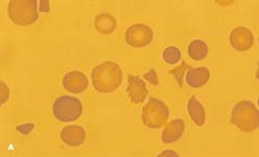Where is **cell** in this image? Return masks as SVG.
<instances>
[{
    "mask_svg": "<svg viewBox=\"0 0 259 157\" xmlns=\"http://www.w3.org/2000/svg\"><path fill=\"white\" fill-rule=\"evenodd\" d=\"M91 77L93 85L97 91L102 93H110L120 85L123 74L117 63L105 62L93 70Z\"/></svg>",
    "mask_w": 259,
    "mask_h": 157,
    "instance_id": "cell-1",
    "label": "cell"
},
{
    "mask_svg": "<svg viewBox=\"0 0 259 157\" xmlns=\"http://www.w3.org/2000/svg\"><path fill=\"white\" fill-rule=\"evenodd\" d=\"M231 121L241 132H254L259 126L258 110L251 101L242 100L233 107Z\"/></svg>",
    "mask_w": 259,
    "mask_h": 157,
    "instance_id": "cell-2",
    "label": "cell"
},
{
    "mask_svg": "<svg viewBox=\"0 0 259 157\" xmlns=\"http://www.w3.org/2000/svg\"><path fill=\"white\" fill-rule=\"evenodd\" d=\"M8 15L19 25L33 24L38 19L36 0H12L8 6Z\"/></svg>",
    "mask_w": 259,
    "mask_h": 157,
    "instance_id": "cell-3",
    "label": "cell"
},
{
    "mask_svg": "<svg viewBox=\"0 0 259 157\" xmlns=\"http://www.w3.org/2000/svg\"><path fill=\"white\" fill-rule=\"evenodd\" d=\"M83 107L79 99L72 96L63 95L56 99L53 105V114L56 120L70 123L81 117Z\"/></svg>",
    "mask_w": 259,
    "mask_h": 157,
    "instance_id": "cell-4",
    "label": "cell"
},
{
    "mask_svg": "<svg viewBox=\"0 0 259 157\" xmlns=\"http://www.w3.org/2000/svg\"><path fill=\"white\" fill-rule=\"evenodd\" d=\"M169 117L168 108L162 100L151 97L143 109L142 120L146 127L159 129L167 123Z\"/></svg>",
    "mask_w": 259,
    "mask_h": 157,
    "instance_id": "cell-5",
    "label": "cell"
},
{
    "mask_svg": "<svg viewBox=\"0 0 259 157\" xmlns=\"http://www.w3.org/2000/svg\"><path fill=\"white\" fill-rule=\"evenodd\" d=\"M126 42L130 46L145 47L152 43L153 31L152 28L145 24H134L126 29Z\"/></svg>",
    "mask_w": 259,
    "mask_h": 157,
    "instance_id": "cell-6",
    "label": "cell"
},
{
    "mask_svg": "<svg viewBox=\"0 0 259 157\" xmlns=\"http://www.w3.org/2000/svg\"><path fill=\"white\" fill-rule=\"evenodd\" d=\"M230 43L236 51H248L253 45L254 36L247 28L238 27L230 34Z\"/></svg>",
    "mask_w": 259,
    "mask_h": 157,
    "instance_id": "cell-7",
    "label": "cell"
},
{
    "mask_svg": "<svg viewBox=\"0 0 259 157\" xmlns=\"http://www.w3.org/2000/svg\"><path fill=\"white\" fill-rule=\"evenodd\" d=\"M63 88L72 93H82L89 86V80L85 74L79 71H70L63 77Z\"/></svg>",
    "mask_w": 259,
    "mask_h": 157,
    "instance_id": "cell-8",
    "label": "cell"
},
{
    "mask_svg": "<svg viewBox=\"0 0 259 157\" xmlns=\"http://www.w3.org/2000/svg\"><path fill=\"white\" fill-rule=\"evenodd\" d=\"M131 101L136 104L145 101L148 94L145 81L142 80L137 76H128V86L126 89Z\"/></svg>",
    "mask_w": 259,
    "mask_h": 157,
    "instance_id": "cell-9",
    "label": "cell"
},
{
    "mask_svg": "<svg viewBox=\"0 0 259 157\" xmlns=\"http://www.w3.org/2000/svg\"><path fill=\"white\" fill-rule=\"evenodd\" d=\"M85 130L78 125L67 126L61 132V139L70 146H80L85 141Z\"/></svg>",
    "mask_w": 259,
    "mask_h": 157,
    "instance_id": "cell-10",
    "label": "cell"
},
{
    "mask_svg": "<svg viewBox=\"0 0 259 157\" xmlns=\"http://www.w3.org/2000/svg\"><path fill=\"white\" fill-rule=\"evenodd\" d=\"M185 131V122L182 119H176L170 122L164 128L161 139L165 144L174 143L181 138Z\"/></svg>",
    "mask_w": 259,
    "mask_h": 157,
    "instance_id": "cell-11",
    "label": "cell"
},
{
    "mask_svg": "<svg viewBox=\"0 0 259 157\" xmlns=\"http://www.w3.org/2000/svg\"><path fill=\"white\" fill-rule=\"evenodd\" d=\"M210 72L206 67L190 69L186 74V83L192 88L202 87L208 82Z\"/></svg>",
    "mask_w": 259,
    "mask_h": 157,
    "instance_id": "cell-12",
    "label": "cell"
},
{
    "mask_svg": "<svg viewBox=\"0 0 259 157\" xmlns=\"http://www.w3.org/2000/svg\"><path fill=\"white\" fill-rule=\"evenodd\" d=\"M116 26L117 22L112 15L102 14L95 18V27L99 33L104 35L112 33L116 29Z\"/></svg>",
    "mask_w": 259,
    "mask_h": 157,
    "instance_id": "cell-13",
    "label": "cell"
},
{
    "mask_svg": "<svg viewBox=\"0 0 259 157\" xmlns=\"http://www.w3.org/2000/svg\"><path fill=\"white\" fill-rule=\"evenodd\" d=\"M187 110H188V113H189L192 120L198 126H202L205 123V119H206L205 110H204L203 106L200 104V101L195 97H192L190 99Z\"/></svg>",
    "mask_w": 259,
    "mask_h": 157,
    "instance_id": "cell-14",
    "label": "cell"
},
{
    "mask_svg": "<svg viewBox=\"0 0 259 157\" xmlns=\"http://www.w3.org/2000/svg\"><path fill=\"white\" fill-rule=\"evenodd\" d=\"M207 53H208V47L207 44L200 39L191 42V44L188 46L189 56L194 61H201L204 58H206Z\"/></svg>",
    "mask_w": 259,
    "mask_h": 157,
    "instance_id": "cell-15",
    "label": "cell"
},
{
    "mask_svg": "<svg viewBox=\"0 0 259 157\" xmlns=\"http://www.w3.org/2000/svg\"><path fill=\"white\" fill-rule=\"evenodd\" d=\"M180 59H181V51L178 48L175 46L166 48L163 51V60L167 64L175 65L180 61Z\"/></svg>",
    "mask_w": 259,
    "mask_h": 157,
    "instance_id": "cell-16",
    "label": "cell"
},
{
    "mask_svg": "<svg viewBox=\"0 0 259 157\" xmlns=\"http://www.w3.org/2000/svg\"><path fill=\"white\" fill-rule=\"evenodd\" d=\"M144 77H145V79L148 81V82H150L151 84H154V85L158 84V77H157L155 70H150L148 73L145 74Z\"/></svg>",
    "mask_w": 259,
    "mask_h": 157,
    "instance_id": "cell-17",
    "label": "cell"
},
{
    "mask_svg": "<svg viewBox=\"0 0 259 157\" xmlns=\"http://www.w3.org/2000/svg\"><path fill=\"white\" fill-rule=\"evenodd\" d=\"M1 104L6 102L9 97V90L5 83L1 82Z\"/></svg>",
    "mask_w": 259,
    "mask_h": 157,
    "instance_id": "cell-18",
    "label": "cell"
},
{
    "mask_svg": "<svg viewBox=\"0 0 259 157\" xmlns=\"http://www.w3.org/2000/svg\"><path fill=\"white\" fill-rule=\"evenodd\" d=\"M33 128L34 124H23V125H21V126L17 127V131H19V132L22 133V134H28L29 132L32 131V129Z\"/></svg>",
    "mask_w": 259,
    "mask_h": 157,
    "instance_id": "cell-19",
    "label": "cell"
},
{
    "mask_svg": "<svg viewBox=\"0 0 259 157\" xmlns=\"http://www.w3.org/2000/svg\"><path fill=\"white\" fill-rule=\"evenodd\" d=\"M39 11L42 12V13H49L50 11L49 1L45 0V1L39 2Z\"/></svg>",
    "mask_w": 259,
    "mask_h": 157,
    "instance_id": "cell-20",
    "label": "cell"
},
{
    "mask_svg": "<svg viewBox=\"0 0 259 157\" xmlns=\"http://www.w3.org/2000/svg\"><path fill=\"white\" fill-rule=\"evenodd\" d=\"M160 155H176V156H178V153L173 152V151L167 150V151H165V152H163V153H160Z\"/></svg>",
    "mask_w": 259,
    "mask_h": 157,
    "instance_id": "cell-21",
    "label": "cell"
}]
</instances>
